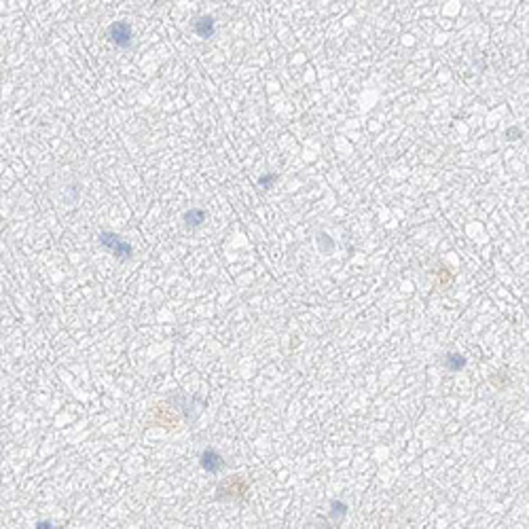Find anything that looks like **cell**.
Returning a JSON list of instances; mask_svg holds the SVG:
<instances>
[{
  "label": "cell",
  "instance_id": "obj_7",
  "mask_svg": "<svg viewBox=\"0 0 529 529\" xmlns=\"http://www.w3.org/2000/svg\"><path fill=\"white\" fill-rule=\"evenodd\" d=\"M444 366H447L451 373L464 371V368H466V358L459 356V354H447V356H444Z\"/></svg>",
  "mask_w": 529,
  "mask_h": 529
},
{
  "label": "cell",
  "instance_id": "obj_9",
  "mask_svg": "<svg viewBox=\"0 0 529 529\" xmlns=\"http://www.w3.org/2000/svg\"><path fill=\"white\" fill-rule=\"evenodd\" d=\"M508 133H510V136H508L510 140H517V138H519V136H517V133H519V129H510Z\"/></svg>",
  "mask_w": 529,
  "mask_h": 529
},
{
  "label": "cell",
  "instance_id": "obj_4",
  "mask_svg": "<svg viewBox=\"0 0 529 529\" xmlns=\"http://www.w3.org/2000/svg\"><path fill=\"white\" fill-rule=\"evenodd\" d=\"M193 30L199 38H210L216 32V21L212 15H204V17H197L195 23H193Z\"/></svg>",
  "mask_w": 529,
  "mask_h": 529
},
{
  "label": "cell",
  "instance_id": "obj_2",
  "mask_svg": "<svg viewBox=\"0 0 529 529\" xmlns=\"http://www.w3.org/2000/svg\"><path fill=\"white\" fill-rule=\"evenodd\" d=\"M108 34H110V40L116 47H121V49L131 47L133 30H131V26L127 21H114L110 26V30H108Z\"/></svg>",
  "mask_w": 529,
  "mask_h": 529
},
{
  "label": "cell",
  "instance_id": "obj_3",
  "mask_svg": "<svg viewBox=\"0 0 529 529\" xmlns=\"http://www.w3.org/2000/svg\"><path fill=\"white\" fill-rule=\"evenodd\" d=\"M199 464L208 474H218L220 470H224V459H222L220 453H216L214 449H206L204 453H201Z\"/></svg>",
  "mask_w": 529,
  "mask_h": 529
},
{
  "label": "cell",
  "instance_id": "obj_5",
  "mask_svg": "<svg viewBox=\"0 0 529 529\" xmlns=\"http://www.w3.org/2000/svg\"><path fill=\"white\" fill-rule=\"evenodd\" d=\"M206 218H208L206 210H201V208H193V210H187V212H184L182 220H184V224H187L189 229H199V226L206 222Z\"/></svg>",
  "mask_w": 529,
  "mask_h": 529
},
{
  "label": "cell",
  "instance_id": "obj_8",
  "mask_svg": "<svg viewBox=\"0 0 529 529\" xmlns=\"http://www.w3.org/2000/svg\"><path fill=\"white\" fill-rule=\"evenodd\" d=\"M275 182H278V174H263V176L258 178V187L269 189V187H273Z\"/></svg>",
  "mask_w": 529,
  "mask_h": 529
},
{
  "label": "cell",
  "instance_id": "obj_6",
  "mask_svg": "<svg viewBox=\"0 0 529 529\" xmlns=\"http://www.w3.org/2000/svg\"><path fill=\"white\" fill-rule=\"evenodd\" d=\"M345 515H347V504L332 500L330 502V521L332 523H343V521H345Z\"/></svg>",
  "mask_w": 529,
  "mask_h": 529
},
{
  "label": "cell",
  "instance_id": "obj_1",
  "mask_svg": "<svg viewBox=\"0 0 529 529\" xmlns=\"http://www.w3.org/2000/svg\"><path fill=\"white\" fill-rule=\"evenodd\" d=\"M100 237V243L108 250V252H112V254L116 258H123V260H127L131 258L133 254V248H131V243L125 241L121 235H116V233H110V231H102L98 235Z\"/></svg>",
  "mask_w": 529,
  "mask_h": 529
}]
</instances>
